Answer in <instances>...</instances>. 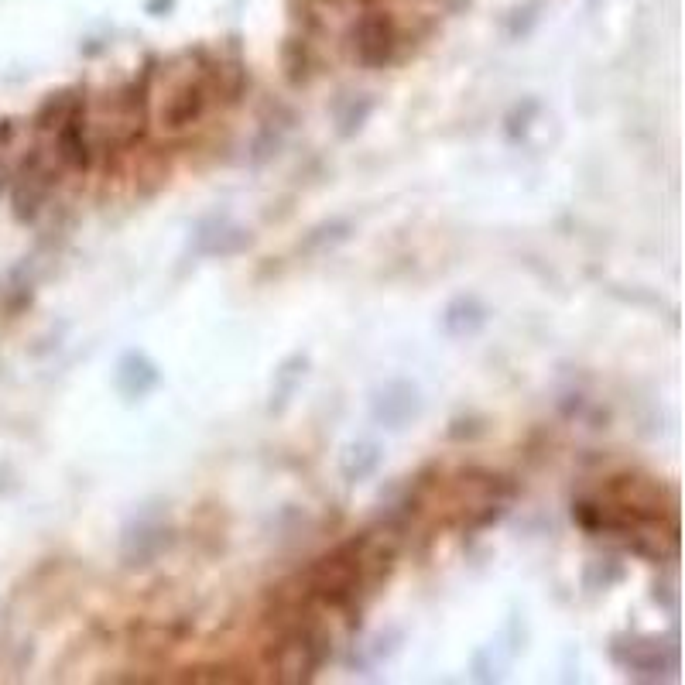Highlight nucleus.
<instances>
[{"label": "nucleus", "mask_w": 685, "mask_h": 685, "mask_svg": "<svg viewBox=\"0 0 685 685\" xmlns=\"http://www.w3.org/2000/svg\"><path fill=\"white\" fill-rule=\"evenodd\" d=\"M322 662V648H319V638L309 631H295L292 638L285 641V648H281L278 655V665H281V679L288 682H302L309 679L312 672L319 668Z\"/></svg>", "instance_id": "obj_1"}, {"label": "nucleus", "mask_w": 685, "mask_h": 685, "mask_svg": "<svg viewBox=\"0 0 685 685\" xmlns=\"http://www.w3.org/2000/svg\"><path fill=\"white\" fill-rule=\"evenodd\" d=\"M391 28L388 21L374 18V21H364V35H360V59L370 62V66H381V62L391 59Z\"/></svg>", "instance_id": "obj_2"}, {"label": "nucleus", "mask_w": 685, "mask_h": 685, "mask_svg": "<svg viewBox=\"0 0 685 685\" xmlns=\"http://www.w3.org/2000/svg\"><path fill=\"white\" fill-rule=\"evenodd\" d=\"M206 107V90L203 83H189L182 86L179 96H175L172 103H168V127H185L189 120H196L199 114H203Z\"/></svg>", "instance_id": "obj_3"}]
</instances>
